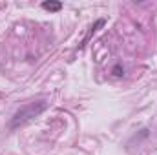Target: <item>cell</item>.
<instances>
[{
  "instance_id": "6da1fadb",
  "label": "cell",
  "mask_w": 157,
  "mask_h": 155,
  "mask_svg": "<svg viewBox=\"0 0 157 155\" xmlns=\"http://www.w3.org/2000/svg\"><path fill=\"white\" fill-rule=\"evenodd\" d=\"M46 110H48V102H46V100H33V102H28V104L20 106V108L13 113L7 128L13 131V130H17V128H20V126L31 122L33 119H37L39 115H42Z\"/></svg>"
},
{
  "instance_id": "7a4b0ae2",
  "label": "cell",
  "mask_w": 157,
  "mask_h": 155,
  "mask_svg": "<svg viewBox=\"0 0 157 155\" xmlns=\"http://www.w3.org/2000/svg\"><path fill=\"white\" fill-rule=\"evenodd\" d=\"M42 9H46L49 13H59L62 9V2H59V0H46V2H42Z\"/></svg>"
},
{
  "instance_id": "3957f363",
  "label": "cell",
  "mask_w": 157,
  "mask_h": 155,
  "mask_svg": "<svg viewBox=\"0 0 157 155\" xmlns=\"http://www.w3.org/2000/svg\"><path fill=\"white\" fill-rule=\"evenodd\" d=\"M104 24H106V20H104V18H99V20H97V22H95V24H93V26H91V28H90V33H88V35H86V39L82 40V44H80V46H78V47H82V46H86V44H88V40L91 39V35H93V33H95V31H97V29H99V28H102V26H104Z\"/></svg>"
},
{
  "instance_id": "277c9868",
  "label": "cell",
  "mask_w": 157,
  "mask_h": 155,
  "mask_svg": "<svg viewBox=\"0 0 157 155\" xmlns=\"http://www.w3.org/2000/svg\"><path fill=\"white\" fill-rule=\"evenodd\" d=\"M112 71H113V75H115V77H122V75H124V70H122L119 64L113 68V70H112Z\"/></svg>"
}]
</instances>
